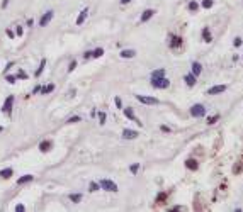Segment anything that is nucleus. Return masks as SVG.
<instances>
[{"mask_svg": "<svg viewBox=\"0 0 243 212\" xmlns=\"http://www.w3.org/2000/svg\"><path fill=\"white\" fill-rule=\"evenodd\" d=\"M150 85L153 88H168L170 87V82L165 77H158V78H151L150 80Z\"/></svg>", "mask_w": 243, "mask_h": 212, "instance_id": "nucleus-1", "label": "nucleus"}, {"mask_svg": "<svg viewBox=\"0 0 243 212\" xmlns=\"http://www.w3.org/2000/svg\"><path fill=\"white\" fill-rule=\"evenodd\" d=\"M190 116L192 117H204L206 116V107L201 104H195L190 107Z\"/></svg>", "mask_w": 243, "mask_h": 212, "instance_id": "nucleus-2", "label": "nucleus"}, {"mask_svg": "<svg viewBox=\"0 0 243 212\" xmlns=\"http://www.w3.org/2000/svg\"><path fill=\"white\" fill-rule=\"evenodd\" d=\"M100 188H104L107 192H117V185L112 180H100Z\"/></svg>", "mask_w": 243, "mask_h": 212, "instance_id": "nucleus-3", "label": "nucleus"}, {"mask_svg": "<svg viewBox=\"0 0 243 212\" xmlns=\"http://www.w3.org/2000/svg\"><path fill=\"white\" fill-rule=\"evenodd\" d=\"M136 100H139V102H141V104H145V105H156V104H158V98H155V97L136 95Z\"/></svg>", "mask_w": 243, "mask_h": 212, "instance_id": "nucleus-4", "label": "nucleus"}, {"mask_svg": "<svg viewBox=\"0 0 243 212\" xmlns=\"http://www.w3.org/2000/svg\"><path fill=\"white\" fill-rule=\"evenodd\" d=\"M180 46H182V38L180 36H175V34H170V48L179 49Z\"/></svg>", "mask_w": 243, "mask_h": 212, "instance_id": "nucleus-5", "label": "nucleus"}, {"mask_svg": "<svg viewBox=\"0 0 243 212\" xmlns=\"http://www.w3.org/2000/svg\"><path fill=\"white\" fill-rule=\"evenodd\" d=\"M223 92H226V85H214L207 90V95H219Z\"/></svg>", "mask_w": 243, "mask_h": 212, "instance_id": "nucleus-6", "label": "nucleus"}, {"mask_svg": "<svg viewBox=\"0 0 243 212\" xmlns=\"http://www.w3.org/2000/svg\"><path fill=\"white\" fill-rule=\"evenodd\" d=\"M12 104H14V97L9 95L7 98H5V102H4L2 112H5V114H10V112H12Z\"/></svg>", "mask_w": 243, "mask_h": 212, "instance_id": "nucleus-7", "label": "nucleus"}, {"mask_svg": "<svg viewBox=\"0 0 243 212\" xmlns=\"http://www.w3.org/2000/svg\"><path fill=\"white\" fill-rule=\"evenodd\" d=\"M53 15H55V12H53V10H48V12H46V14L41 17V20H39V26H43V27H44V26H48L49 20L53 19Z\"/></svg>", "mask_w": 243, "mask_h": 212, "instance_id": "nucleus-8", "label": "nucleus"}, {"mask_svg": "<svg viewBox=\"0 0 243 212\" xmlns=\"http://www.w3.org/2000/svg\"><path fill=\"white\" fill-rule=\"evenodd\" d=\"M123 137H124V139H136L138 131H134V129H124V131H123Z\"/></svg>", "mask_w": 243, "mask_h": 212, "instance_id": "nucleus-9", "label": "nucleus"}, {"mask_svg": "<svg viewBox=\"0 0 243 212\" xmlns=\"http://www.w3.org/2000/svg\"><path fill=\"white\" fill-rule=\"evenodd\" d=\"M124 116H126L129 121H134V122H136V124H139V127H141V122H139L136 117H134V114H133V109H131V107H126V109H124Z\"/></svg>", "mask_w": 243, "mask_h": 212, "instance_id": "nucleus-10", "label": "nucleus"}, {"mask_svg": "<svg viewBox=\"0 0 243 212\" xmlns=\"http://www.w3.org/2000/svg\"><path fill=\"white\" fill-rule=\"evenodd\" d=\"M153 14H155V10L153 9H146L145 12H143V15H141V22H146V20H150L151 17H153Z\"/></svg>", "mask_w": 243, "mask_h": 212, "instance_id": "nucleus-11", "label": "nucleus"}, {"mask_svg": "<svg viewBox=\"0 0 243 212\" xmlns=\"http://www.w3.org/2000/svg\"><path fill=\"white\" fill-rule=\"evenodd\" d=\"M185 166H187V170H197V166H199V163L195 161V160H192V158H189V160H185Z\"/></svg>", "mask_w": 243, "mask_h": 212, "instance_id": "nucleus-12", "label": "nucleus"}, {"mask_svg": "<svg viewBox=\"0 0 243 212\" xmlns=\"http://www.w3.org/2000/svg\"><path fill=\"white\" fill-rule=\"evenodd\" d=\"M201 71H202V66H201V63L194 61V63H192V75H194V77H199V75H201Z\"/></svg>", "mask_w": 243, "mask_h": 212, "instance_id": "nucleus-13", "label": "nucleus"}, {"mask_svg": "<svg viewBox=\"0 0 243 212\" xmlns=\"http://www.w3.org/2000/svg\"><path fill=\"white\" fill-rule=\"evenodd\" d=\"M136 56V51L134 49H124L121 51V58H134Z\"/></svg>", "mask_w": 243, "mask_h": 212, "instance_id": "nucleus-14", "label": "nucleus"}, {"mask_svg": "<svg viewBox=\"0 0 243 212\" xmlns=\"http://www.w3.org/2000/svg\"><path fill=\"white\" fill-rule=\"evenodd\" d=\"M202 41H204V43H211V41H213L211 31L207 29V27H204V29H202Z\"/></svg>", "mask_w": 243, "mask_h": 212, "instance_id": "nucleus-15", "label": "nucleus"}, {"mask_svg": "<svg viewBox=\"0 0 243 212\" xmlns=\"http://www.w3.org/2000/svg\"><path fill=\"white\" fill-rule=\"evenodd\" d=\"M87 14H88V9H83L80 12V15H78V19H77V26H82L83 24V20L87 19Z\"/></svg>", "mask_w": 243, "mask_h": 212, "instance_id": "nucleus-16", "label": "nucleus"}, {"mask_svg": "<svg viewBox=\"0 0 243 212\" xmlns=\"http://www.w3.org/2000/svg\"><path fill=\"white\" fill-rule=\"evenodd\" d=\"M195 78L197 77H194V75H192V73H189V75H185V83H187V85H189V87H194L195 85Z\"/></svg>", "mask_w": 243, "mask_h": 212, "instance_id": "nucleus-17", "label": "nucleus"}, {"mask_svg": "<svg viewBox=\"0 0 243 212\" xmlns=\"http://www.w3.org/2000/svg\"><path fill=\"white\" fill-rule=\"evenodd\" d=\"M32 180H34V176H32V175H24V176H20L19 180H17V185H24V183L32 182Z\"/></svg>", "mask_w": 243, "mask_h": 212, "instance_id": "nucleus-18", "label": "nucleus"}, {"mask_svg": "<svg viewBox=\"0 0 243 212\" xmlns=\"http://www.w3.org/2000/svg\"><path fill=\"white\" fill-rule=\"evenodd\" d=\"M12 173H14V170H12V168H5V170H2V172H0V176H2V178H10V176H12Z\"/></svg>", "mask_w": 243, "mask_h": 212, "instance_id": "nucleus-19", "label": "nucleus"}, {"mask_svg": "<svg viewBox=\"0 0 243 212\" xmlns=\"http://www.w3.org/2000/svg\"><path fill=\"white\" fill-rule=\"evenodd\" d=\"M167 197H168V193L167 192H160L158 193V197H156V204H163L167 200Z\"/></svg>", "mask_w": 243, "mask_h": 212, "instance_id": "nucleus-20", "label": "nucleus"}, {"mask_svg": "<svg viewBox=\"0 0 243 212\" xmlns=\"http://www.w3.org/2000/svg\"><path fill=\"white\" fill-rule=\"evenodd\" d=\"M49 148H51V141H43L39 144V149L41 151H49Z\"/></svg>", "mask_w": 243, "mask_h": 212, "instance_id": "nucleus-21", "label": "nucleus"}, {"mask_svg": "<svg viewBox=\"0 0 243 212\" xmlns=\"http://www.w3.org/2000/svg\"><path fill=\"white\" fill-rule=\"evenodd\" d=\"M158 77H165V70H163V68H160V70H155V71L151 73V78H158Z\"/></svg>", "mask_w": 243, "mask_h": 212, "instance_id": "nucleus-22", "label": "nucleus"}, {"mask_svg": "<svg viewBox=\"0 0 243 212\" xmlns=\"http://www.w3.org/2000/svg\"><path fill=\"white\" fill-rule=\"evenodd\" d=\"M197 9H199V3H197L195 0L189 2V10H190V12H197Z\"/></svg>", "mask_w": 243, "mask_h": 212, "instance_id": "nucleus-23", "label": "nucleus"}, {"mask_svg": "<svg viewBox=\"0 0 243 212\" xmlns=\"http://www.w3.org/2000/svg\"><path fill=\"white\" fill-rule=\"evenodd\" d=\"M70 199H71V202H80V200H82V195H80V193H70Z\"/></svg>", "mask_w": 243, "mask_h": 212, "instance_id": "nucleus-24", "label": "nucleus"}, {"mask_svg": "<svg viewBox=\"0 0 243 212\" xmlns=\"http://www.w3.org/2000/svg\"><path fill=\"white\" fill-rule=\"evenodd\" d=\"M102 54H104V49L102 48H97L95 51H92V56H94V58H100Z\"/></svg>", "mask_w": 243, "mask_h": 212, "instance_id": "nucleus-25", "label": "nucleus"}, {"mask_svg": "<svg viewBox=\"0 0 243 212\" xmlns=\"http://www.w3.org/2000/svg\"><path fill=\"white\" fill-rule=\"evenodd\" d=\"M53 90H55V85H53V83H49L48 87H43V88H41V92H43V93H49V92H53Z\"/></svg>", "mask_w": 243, "mask_h": 212, "instance_id": "nucleus-26", "label": "nucleus"}, {"mask_svg": "<svg viewBox=\"0 0 243 212\" xmlns=\"http://www.w3.org/2000/svg\"><path fill=\"white\" fill-rule=\"evenodd\" d=\"M44 66H46V59H43V61H41V65H39L38 71H36V77H39V75L43 73V70H44Z\"/></svg>", "mask_w": 243, "mask_h": 212, "instance_id": "nucleus-27", "label": "nucleus"}, {"mask_svg": "<svg viewBox=\"0 0 243 212\" xmlns=\"http://www.w3.org/2000/svg\"><path fill=\"white\" fill-rule=\"evenodd\" d=\"M216 121H219V116H218V114H216V116L207 117V124H209V126H213L214 122H216Z\"/></svg>", "mask_w": 243, "mask_h": 212, "instance_id": "nucleus-28", "label": "nucleus"}, {"mask_svg": "<svg viewBox=\"0 0 243 212\" xmlns=\"http://www.w3.org/2000/svg\"><path fill=\"white\" fill-rule=\"evenodd\" d=\"M202 7L204 9H211L213 7V0H202Z\"/></svg>", "mask_w": 243, "mask_h": 212, "instance_id": "nucleus-29", "label": "nucleus"}, {"mask_svg": "<svg viewBox=\"0 0 243 212\" xmlns=\"http://www.w3.org/2000/svg\"><path fill=\"white\" fill-rule=\"evenodd\" d=\"M88 190H90V192H95V190H99V185L95 182H92L90 183V188H88Z\"/></svg>", "mask_w": 243, "mask_h": 212, "instance_id": "nucleus-30", "label": "nucleus"}, {"mask_svg": "<svg viewBox=\"0 0 243 212\" xmlns=\"http://www.w3.org/2000/svg\"><path fill=\"white\" fill-rule=\"evenodd\" d=\"M129 170H131V173H136L138 170H139V165H138V163L131 165V168H129Z\"/></svg>", "mask_w": 243, "mask_h": 212, "instance_id": "nucleus-31", "label": "nucleus"}, {"mask_svg": "<svg viewBox=\"0 0 243 212\" xmlns=\"http://www.w3.org/2000/svg\"><path fill=\"white\" fill-rule=\"evenodd\" d=\"M99 119H100L99 122H100V124H104V122H106V114H104V112H99Z\"/></svg>", "mask_w": 243, "mask_h": 212, "instance_id": "nucleus-32", "label": "nucleus"}, {"mask_svg": "<svg viewBox=\"0 0 243 212\" xmlns=\"http://www.w3.org/2000/svg\"><path fill=\"white\" fill-rule=\"evenodd\" d=\"M160 131H162V132H167V134H168V132H170V127H168V126H160Z\"/></svg>", "mask_w": 243, "mask_h": 212, "instance_id": "nucleus-33", "label": "nucleus"}, {"mask_svg": "<svg viewBox=\"0 0 243 212\" xmlns=\"http://www.w3.org/2000/svg\"><path fill=\"white\" fill-rule=\"evenodd\" d=\"M15 80H17V77H12V75H7V82H9V83H15Z\"/></svg>", "mask_w": 243, "mask_h": 212, "instance_id": "nucleus-34", "label": "nucleus"}, {"mask_svg": "<svg viewBox=\"0 0 243 212\" xmlns=\"http://www.w3.org/2000/svg\"><path fill=\"white\" fill-rule=\"evenodd\" d=\"M75 66H77V61H71V63H70V66H68V71H73V70H75Z\"/></svg>", "mask_w": 243, "mask_h": 212, "instance_id": "nucleus-35", "label": "nucleus"}, {"mask_svg": "<svg viewBox=\"0 0 243 212\" xmlns=\"http://www.w3.org/2000/svg\"><path fill=\"white\" fill-rule=\"evenodd\" d=\"M114 102H116V105L119 107V109L123 107V102H121V98H119V97H116V98H114Z\"/></svg>", "mask_w": 243, "mask_h": 212, "instance_id": "nucleus-36", "label": "nucleus"}, {"mask_svg": "<svg viewBox=\"0 0 243 212\" xmlns=\"http://www.w3.org/2000/svg\"><path fill=\"white\" fill-rule=\"evenodd\" d=\"M78 121H80V117H78V116H75V117H70V121H68V122H78Z\"/></svg>", "mask_w": 243, "mask_h": 212, "instance_id": "nucleus-37", "label": "nucleus"}, {"mask_svg": "<svg viewBox=\"0 0 243 212\" xmlns=\"http://www.w3.org/2000/svg\"><path fill=\"white\" fill-rule=\"evenodd\" d=\"M17 211H19V212H22V211H24V205H22V204L15 205V212H17Z\"/></svg>", "mask_w": 243, "mask_h": 212, "instance_id": "nucleus-38", "label": "nucleus"}, {"mask_svg": "<svg viewBox=\"0 0 243 212\" xmlns=\"http://www.w3.org/2000/svg\"><path fill=\"white\" fill-rule=\"evenodd\" d=\"M235 46H236V48H238V46H242V39H240V38L235 39Z\"/></svg>", "mask_w": 243, "mask_h": 212, "instance_id": "nucleus-39", "label": "nucleus"}, {"mask_svg": "<svg viewBox=\"0 0 243 212\" xmlns=\"http://www.w3.org/2000/svg\"><path fill=\"white\" fill-rule=\"evenodd\" d=\"M90 56H92V53L88 51V53H85V54H83V59H88V58H90Z\"/></svg>", "mask_w": 243, "mask_h": 212, "instance_id": "nucleus-40", "label": "nucleus"}, {"mask_svg": "<svg viewBox=\"0 0 243 212\" xmlns=\"http://www.w3.org/2000/svg\"><path fill=\"white\" fill-rule=\"evenodd\" d=\"M15 32H17V36H22V27H17V29H15Z\"/></svg>", "mask_w": 243, "mask_h": 212, "instance_id": "nucleus-41", "label": "nucleus"}, {"mask_svg": "<svg viewBox=\"0 0 243 212\" xmlns=\"http://www.w3.org/2000/svg\"><path fill=\"white\" fill-rule=\"evenodd\" d=\"M131 0H121V3H129Z\"/></svg>", "mask_w": 243, "mask_h": 212, "instance_id": "nucleus-42", "label": "nucleus"}]
</instances>
